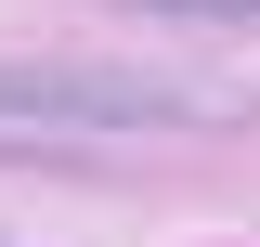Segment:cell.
<instances>
[{
    "instance_id": "1",
    "label": "cell",
    "mask_w": 260,
    "mask_h": 247,
    "mask_svg": "<svg viewBox=\"0 0 260 247\" xmlns=\"http://www.w3.org/2000/svg\"><path fill=\"white\" fill-rule=\"evenodd\" d=\"M195 117H221V91L156 65H78V52L0 65V130H195Z\"/></svg>"
},
{
    "instance_id": "2",
    "label": "cell",
    "mask_w": 260,
    "mask_h": 247,
    "mask_svg": "<svg viewBox=\"0 0 260 247\" xmlns=\"http://www.w3.org/2000/svg\"><path fill=\"white\" fill-rule=\"evenodd\" d=\"M117 13H156V26H260V0H117Z\"/></svg>"
}]
</instances>
